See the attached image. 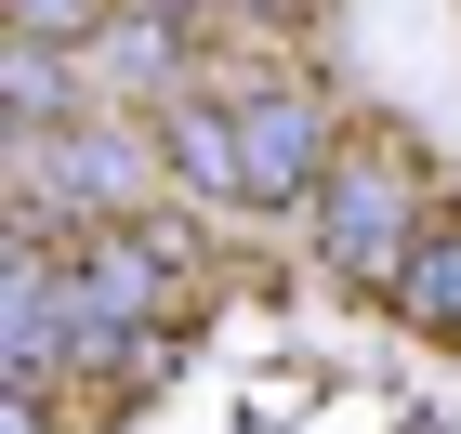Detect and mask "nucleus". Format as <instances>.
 Here are the masks:
<instances>
[{"mask_svg":"<svg viewBox=\"0 0 461 434\" xmlns=\"http://www.w3.org/2000/svg\"><path fill=\"white\" fill-rule=\"evenodd\" d=\"M212 106H238V158H250V211H290V198H317L343 158H330V119L317 93H290V79H212Z\"/></svg>","mask_w":461,"mask_h":434,"instance_id":"1","label":"nucleus"},{"mask_svg":"<svg viewBox=\"0 0 461 434\" xmlns=\"http://www.w3.org/2000/svg\"><path fill=\"white\" fill-rule=\"evenodd\" d=\"M409 198H422L409 145H343V172L317 184V237L343 263H395V251H422V237H409Z\"/></svg>","mask_w":461,"mask_h":434,"instance_id":"2","label":"nucleus"},{"mask_svg":"<svg viewBox=\"0 0 461 434\" xmlns=\"http://www.w3.org/2000/svg\"><path fill=\"white\" fill-rule=\"evenodd\" d=\"M67 289L93 303V316H119V329L172 316V237H158V224H79V263H67Z\"/></svg>","mask_w":461,"mask_h":434,"instance_id":"3","label":"nucleus"},{"mask_svg":"<svg viewBox=\"0 0 461 434\" xmlns=\"http://www.w3.org/2000/svg\"><path fill=\"white\" fill-rule=\"evenodd\" d=\"M132 145L106 132V119H79V132H40V158H27V211L40 198H79V211H119V198H132Z\"/></svg>","mask_w":461,"mask_h":434,"instance_id":"4","label":"nucleus"},{"mask_svg":"<svg viewBox=\"0 0 461 434\" xmlns=\"http://www.w3.org/2000/svg\"><path fill=\"white\" fill-rule=\"evenodd\" d=\"M158 145H172V184H198V198H250V158H238V106H198V93H185V106L158 119Z\"/></svg>","mask_w":461,"mask_h":434,"instance_id":"5","label":"nucleus"},{"mask_svg":"<svg viewBox=\"0 0 461 434\" xmlns=\"http://www.w3.org/2000/svg\"><path fill=\"white\" fill-rule=\"evenodd\" d=\"M395 303H409L422 329H448V342H461V224H435L422 251L395 263Z\"/></svg>","mask_w":461,"mask_h":434,"instance_id":"6","label":"nucleus"},{"mask_svg":"<svg viewBox=\"0 0 461 434\" xmlns=\"http://www.w3.org/2000/svg\"><path fill=\"white\" fill-rule=\"evenodd\" d=\"M67 106V40H14V119H53Z\"/></svg>","mask_w":461,"mask_h":434,"instance_id":"7","label":"nucleus"},{"mask_svg":"<svg viewBox=\"0 0 461 434\" xmlns=\"http://www.w3.org/2000/svg\"><path fill=\"white\" fill-rule=\"evenodd\" d=\"M93 27H106V0H14V40H79L93 53Z\"/></svg>","mask_w":461,"mask_h":434,"instance_id":"8","label":"nucleus"},{"mask_svg":"<svg viewBox=\"0 0 461 434\" xmlns=\"http://www.w3.org/2000/svg\"><path fill=\"white\" fill-rule=\"evenodd\" d=\"M250 13H303V0H250Z\"/></svg>","mask_w":461,"mask_h":434,"instance_id":"9","label":"nucleus"}]
</instances>
